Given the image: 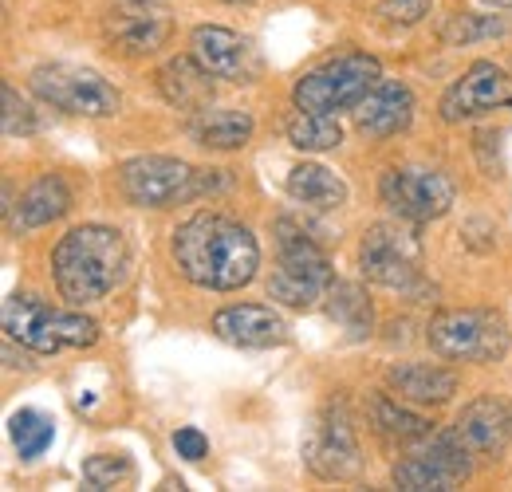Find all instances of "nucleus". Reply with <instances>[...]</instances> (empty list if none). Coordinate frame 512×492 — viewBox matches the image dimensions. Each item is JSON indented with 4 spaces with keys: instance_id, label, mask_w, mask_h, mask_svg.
<instances>
[{
    "instance_id": "1",
    "label": "nucleus",
    "mask_w": 512,
    "mask_h": 492,
    "mask_svg": "<svg viewBox=\"0 0 512 492\" xmlns=\"http://www.w3.org/2000/svg\"><path fill=\"white\" fill-rule=\"evenodd\" d=\"M178 272L209 292H237L260 268L256 237L225 213H197L174 233Z\"/></svg>"
},
{
    "instance_id": "2",
    "label": "nucleus",
    "mask_w": 512,
    "mask_h": 492,
    "mask_svg": "<svg viewBox=\"0 0 512 492\" xmlns=\"http://www.w3.org/2000/svg\"><path fill=\"white\" fill-rule=\"evenodd\" d=\"M127 268V245L119 229L107 225H79L52 252V276L67 304L83 308L103 300Z\"/></svg>"
},
{
    "instance_id": "3",
    "label": "nucleus",
    "mask_w": 512,
    "mask_h": 492,
    "mask_svg": "<svg viewBox=\"0 0 512 492\" xmlns=\"http://www.w3.org/2000/svg\"><path fill=\"white\" fill-rule=\"evenodd\" d=\"M331 260L296 221H276V268L268 276V296L284 308H316L331 292Z\"/></svg>"
},
{
    "instance_id": "4",
    "label": "nucleus",
    "mask_w": 512,
    "mask_h": 492,
    "mask_svg": "<svg viewBox=\"0 0 512 492\" xmlns=\"http://www.w3.org/2000/svg\"><path fill=\"white\" fill-rule=\"evenodd\" d=\"M119 185H123L130 205L170 209V205H182V201L205 197V193L229 185V178H225V170H193L166 154H138V158L123 162Z\"/></svg>"
},
{
    "instance_id": "5",
    "label": "nucleus",
    "mask_w": 512,
    "mask_h": 492,
    "mask_svg": "<svg viewBox=\"0 0 512 492\" xmlns=\"http://www.w3.org/2000/svg\"><path fill=\"white\" fill-rule=\"evenodd\" d=\"M4 331L12 343L36 351V355H56L64 347H95L99 323L79 315V311H60L36 296H8L4 300Z\"/></svg>"
},
{
    "instance_id": "6",
    "label": "nucleus",
    "mask_w": 512,
    "mask_h": 492,
    "mask_svg": "<svg viewBox=\"0 0 512 492\" xmlns=\"http://www.w3.org/2000/svg\"><path fill=\"white\" fill-rule=\"evenodd\" d=\"M426 335L449 363H501L509 351V323L489 308H449L430 319Z\"/></svg>"
},
{
    "instance_id": "7",
    "label": "nucleus",
    "mask_w": 512,
    "mask_h": 492,
    "mask_svg": "<svg viewBox=\"0 0 512 492\" xmlns=\"http://www.w3.org/2000/svg\"><path fill=\"white\" fill-rule=\"evenodd\" d=\"M383 79V67L375 56H363V52H347V56H335L323 67L308 71L292 99L300 111H320V115H335V111H351L359 107V99Z\"/></svg>"
},
{
    "instance_id": "8",
    "label": "nucleus",
    "mask_w": 512,
    "mask_h": 492,
    "mask_svg": "<svg viewBox=\"0 0 512 492\" xmlns=\"http://www.w3.org/2000/svg\"><path fill=\"white\" fill-rule=\"evenodd\" d=\"M32 91L52 103L56 111L67 115H87V119H111L119 115L123 99L119 91L91 67H75V63H40L32 71Z\"/></svg>"
},
{
    "instance_id": "9",
    "label": "nucleus",
    "mask_w": 512,
    "mask_h": 492,
    "mask_svg": "<svg viewBox=\"0 0 512 492\" xmlns=\"http://www.w3.org/2000/svg\"><path fill=\"white\" fill-rule=\"evenodd\" d=\"M473 473V453L453 437V433H430L426 441H418V449L410 457H402L390 469V481L398 489H434L449 492L461 489Z\"/></svg>"
},
{
    "instance_id": "10",
    "label": "nucleus",
    "mask_w": 512,
    "mask_h": 492,
    "mask_svg": "<svg viewBox=\"0 0 512 492\" xmlns=\"http://www.w3.org/2000/svg\"><path fill=\"white\" fill-rule=\"evenodd\" d=\"M359 268L371 284L383 288H414L422 280V241L406 225H375L363 233L359 245Z\"/></svg>"
},
{
    "instance_id": "11",
    "label": "nucleus",
    "mask_w": 512,
    "mask_h": 492,
    "mask_svg": "<svg viewBox=\"0 0 512 492\" xmlns=\"http://www.w3.org/2000/svg\"><path fill=\"white\" fill-rule=\"evenodd\" d=\"M379 197L390 213H398L410 225H426L446 217L453 205V185L446 174L426 166H394L379 182Z\"/></svg>"
},
{
    "instance_id": "12",
    "label": "nucleus",
    "mask_w": 512,
    "mask_h": 492,
    "mask_svg": "<svg viewBox=\"0 0 512 492\" xmlns=\"http://www.w3.org/2000/svg\"><path fill=\"white\" fill-rule=\"evenodd\" d=\"M501 103H512V79L489 60H477L446 95H442V119L461 123V119H477L485 111H497Z\"/></svg>"
},
{
    "instance_id": "13",
    "label": "nucleus",
    "mask_w": 512,
    "mask_h": 492,
    "mask_svg": "<svg viewBox=\"0 0 512 492\" xmlns=\"http://www.w3.org/2000/svg\"><path fill=\"white\" fill-rule=\"evenodd\" d=\"M190 48H193V60L201 63L213 79L253 83L256 75H260V56H256V48L245 36L229 32V28H217V24L193 28Z\"/></svg>"
},
{
    "instance_id": "14",
    "label": "nucleus",
    "mask_w": 512,
    "mask_h": 492,
    "mask_svg": "<svg viewBox=\"0 0 512 492\" xmlns=\"http://www.w3.org/2000/svg\"><path fill=\"white\" fill-rule=\"evenodd\" d=\"M308 465L323 481H355L359 477L363 457H359L355 426H351L343 406H331V414H327V422L316 433V441L308 445Z\"/></svg>"
},
{
    "instance_id": "15",
    "label": "nucleus",
    "mask_w": 512,
    "mask_h": 492,
    "mask_svg": "<svg viewBox=\"0 0 512 492\" xmlns=\"http://www.w3.org/2000/svg\"><path fill=\"white\" fill-rule=\"evenodd\" d=\"M453 437L473 453V457H497L505 453L512 441V402L505 398H477L461 410V418L453 422Z\"/></svg>"
},
{
    "instance_id": "16",
    "label": "nucleus",
    "mask_w": 512,
    "mask_h": 492,
    "mask_svg": "<svg viewBox=\"0 0 512 492\" xmlns=\"http://www.w3.org/2000/svg\"><path fill=\"white\" fill-rule=\"evenodd\" d=\"M213 335L233 343V347H280L288 343V323L264 304H237V308H221L213 315Z\"/></svg>"
},
{
    "instance_id": "17",
    "label": "nucleus",
    "mask_w": 512,
    "mask_h": 492,
    "mask_svg": "<svg viewBox=\"0 0 512 492\" xmlns=\"http://www.w3.org/2000/svg\"><path fill=\"white\" fill-rule=\"evenodd\" d=\"M414 119V95L406 83L398 79H379L355 107V126L359 134H371V138H390L398 130H406Z\"/></svg>"
},
{
    "instance_id": "18",
    "label": "nucleus",
    "mask_w": 512,
    "mask_h": 492,
    "mask_svg": "<svg viewBox=\"0 0 512 492\" xmlns=\"http://www.w3.org/2000/svg\"><path fill=\"white\" fill-rule=\"evenodd\" d=\"M386 390L398 402L414 406H442L457 394V374L434 363H398L386 370Z\"/></svg>"
},
{
    "instance_id": "19",
    "label": "nucleus",
    "mask_w": 512,
    "mask_h": 492,
    "mask_svg": "<svg viewBox=\"0 0 512 492\" xmlns=\"http://www.w3.org/2000/svg\"><path fill=\"white\" fill-rule=\"evenodd\" d=\"M158 91L166 95L170 107L201 115L213 103V75L193 56H174L158 67Z\"/></svg>"
},
{
    "instance_id": "20",
    "label": "nucleus",
    "mask_w": 512,
    "mask_h": 492,
    "mask_svg": "<svg viewBox=\"0 0 512 492\" xmlns=\"http://www.w3.org/2000/svg\"><path fill=\"white\" fill-rule=\"evenodd\" d=\"M174 36V24L166 16H150V12H115L107 20V40L127 52V56H150L158 48H166V40Z\"/></svg>"
},
{
    "instance_id": "21",
    "label": "nucleus",
    "mask_w": 512,
    "mask_h": 492,
    "mask_svg": "<svg viewBox=\"0 0 512 492\" xmlns=\"http://www.w3.org/2000/svg\"><path fill=\"white\" fill-rule=\"evenodd\" d=\"M253 115L237 111V107H221V111H201L190 119V138L205 150H241L253 138Z\"/></svg>"
},
{
    "instance_id": "22",
    "label": "nucleus",
    "mask_w": 512,
    "mask_h": 492,
    "mask_svg": "<svg viewBox=\"0 0 512 492\" xmlns=\"http://www.w3.org/2000/svg\"><path fill=\"white\" fill-rule=\"evenodd\" d=\"M67 209H71V189L64 185V178L56 174H44L20 193V205H16V229H40V225H52L60 221Z\"/></svg>"
},
{
    "instance_id": "23",
    "label": "nucleus",
    "mask_w": 512,
    "mask_h": 492,
    "mask_svg": "<svg viewBox=\"0 0 512 492\" xmlns=\"http://www.w3.org/2000/svg\"><path fill=\"white\" fill-rule=\"evenodd\" d=\"M288 193L300 201V205H312L320 213H331L347 201V185L335 170H327L320 162H304L288 174Z\"/></svg>"
},
{
    "instance_id": "24",
    "label": "nucleus",
    "mask_w": 512,
    "mask_h": 492,
    "mask_svg": "<svg viewBox=\"0 0 512 492\" xmlns=\"http://www.w3.org/2000/svg\"><path fill=\"white\" fill-rule=\"evenodd\" d=\"M367 414H371L375 433L386 437V441H394V445H418V441H426V437L434 433V426H430L426 418H418L414 410L398 406L394 394H375V398L367 402Z\"/></svg>"
},
{
    "instance_id": "25",
    "label": "nucleus",
    "mask_w": 512,
    "mask_h": 492,
    "mask_svg": "<svg viewBox=\"0 0 512 492\" xmlns=\"http://www.w3.org/2000/svg\"><path fill=\"white\" fill-rule=\"evenodd\" d=\"M288 142L304 154H320V150H335L343 142V130L335 123V115H320V111H296L288 119Z\"/></svg>"
},
{
    "instance_id": "26",
    "label": "nucleus",
    "mask_w": 512,
    "mask_h": 492,
    "mask_svg": "<svg viewBox=\"0 0 512 492\" xmlns=\"http://www.w3.org/2000/svg\"><path fill=\"white\" fill-rule=\"evenodd\" d=\"M327 311H331V319H335L351 339L371 335L375 315H371V304H367V296H363L359 284H331V308Z\"/></svg>"
},
{
    "instance_id": "27",
    "label": "nucleus",
    "mask_w": 512,
    "mask_h": 492,
    "mask_svg": "<svg viewBox=\"0 0 512 492\" xmlns=\"http://www.w3.org/2000/svg\"><path fill=\"white\" fill-rule=\"evenodd\" d=\"M8 430H12V441H16V449H20L24 461L40 457L52 445V418L40 414V410H16L12 422H8Z\"/></svg>"
},
{
    "instance_id": "28",
    "label": "nucleus",
    "mask_w": 512,
    "mask_h": 492,
    "mask_svg": "<svg viewBox=\"0 0 512 492\" xmlns=\"http://www.w3.org/2000/svg\"><path fill=\"white\" fill-rule=\"evenodd\" d=\"M497 36H505V20L501 16L457 12L442 24V44H453V48H465V44H477V40H497Z\"/></svg>"
},
{
    "instance_id": "29",
    "label": "nucleus",
    "mask_w": 512,
    "mask_h": 492,
    "mask_svg": "<svg viewBox=\"0 0 512 492\" xmlns=\"http://www.w3.org/2000/svg\"><path fill=\"white\" fill-rule=\"evenodd\" d=\"M134 477L127 457H111V453H99V457H87L83 461V481L95 485V489H115V485H127Z\"/></svg>"
},
{
    "instance_id": "30",
    "label": "nucleus",
    "mask_w": 512,
    "mask_h": 492,
    "mask_svg": "<svg viewBox=\"0 0 512 492\" xmlns=\"http://www.w3.org/2000/svg\"><path fill=\"white\" fill-rule=\"evenodd\" d=\"M0 95H4V134H8V138H24V134H32V130H36V115H32V107H28V103H24L8 83H4V91H0Z\"/></svg>"
},
{
    "instance_id": "31",
    "label": "nucleus",
    "mask_w": 512,
    "mask_h": 492,
    "mask_svg": "<svg viewBox=\"0 0 512 492\" xmlns=\"http://www.w3.org/2000/svg\"><path fill=\"white\" fill-rule=\"evenodd\" d=\"M434 8V0H383L379 4V16L386 24H398V28H410L418 20H426Z\"/></svg>"
},
{
    "instance_id": "32",
    "label": "nucleus",
    "mask_w": 512,
    "mask_h": 492,
    "mask_svg": "<svg viewBox=\"0 0 512 492\" xmlns=\"http://www.w3.org/2000/svg\"><path fill=\"white\" fill-rule=\"evenodd\" d=\"M174 449H178V457H186V461H201V457L209 453V441H205V433L197 430V426H182V430L174 433Z\"/></svg>"
},
{
    "instance_id": "33",
    "label": "nucleus",
    "mask_w": 512,
    "mask_h": 492,
    "mask_svg": "<svg viewBox=\"0 0 512 492\" xmlns=\"http://www.w3.org/2000/svg\"><path fill=\"white\" fill-rule=\"evenodd\" d=\"M481 4H489V8H512V0H481Z\"/></svg>"
},
{
    "instance_id": "34",
    "label": "nucleus",
    "mask_w": 512,
    "mask_h": 492,
    "mask_svg": "<svg viewBox=\"0 0 512 492\" xmlns=\"http://www.w3.org/2000/svg\"><path fill=\"white\" fill-rule=\"evenodd\" d=\"M225 4H249V0H225Z\"/></svg>"
}]
</instances>
